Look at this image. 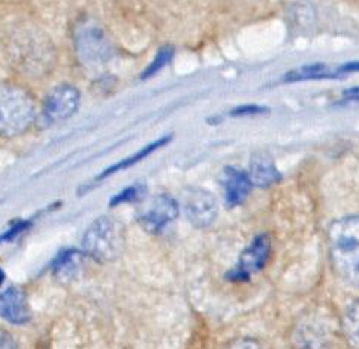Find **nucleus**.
Here are the masks:
<instances>
[{
	"label": "nucleus",
	"mask_w": 359,
	"mask_h": 349,
	"mask_svg": "<svg viewBox=\"0 0 359 349\" xmlns=\"http://www.w3.org/2000/svg\"><path fill=\"white\" fill-rule=\"evenodd\" d=\"M29 222H18V223H15L14 227H11V230H8L2 237H0V243H4V242H11V240H14L18 234H21L22 231H25L27 227H29Z\"/></svg>",
	"instance_id": "nucleus-21"
},
{
	"label": "nucleus",
	"mask_w": 359,
	"mask_h": 349,
	"mask_svg": "<svg viewBox=\"0 0 359 349\" xmlns=\"http://www.w3.org/2000/svg\"><path fill=\"white\" fill-rule=\"evenodd\" d=\"M36 120V108L26 88L0 83V137L13 138L30 129Z\"/></svg>",
	"instance_id": "nucleus-3"
},
{
	"label": "nucleus",
	"mask_w": 359,
	"mask_h": 349,
	"mask_svg": "<svg viewBox=\"0 0 359 349\" xmlns=\"http://www.w3.org/2000/svg\"><path fill=\"white\" fill-rule=\"evenodd\" d=\"M226 349H266V346L255 339H238L232 342Z\"/></svg>",
	"instance_id": "nucleus-20"
},
{
	"label": "nucleus",
	"mask_w": 359,
	"mask_h": 349,
	"mask_svg": "<svg viewBox=\"0 0 359 349\" xmlns=\"http://www.w3.org/2000/svg\"><path fill=\"white\" fill-rule=\"evenodd\" d=\"M178 216L177 201L170 195H157L150 204L140 213L138 222L141 227L151 234H159L165 231Z\"/></svg>",
	"instance_id": "nucleus-8"
},
{
	"label": "nucleus",
	"mask_w": 359,
	"mask_h": 349,
	"mask_svg": "<svg viewBox=\"0 0 359 349\" xmlns=\"http://www.w3.org/2000/svg\"><path fill=\"white\" fill-rule=\"evenodd\" d=\"M80 92L72 84H60L45 96L41 108L42 126H54L72 117L80 107Z\"/></svg>",
	"instance_id": "nucleus-6"
},
{
	"label": "nucleus",
	"mask_w": 359,
	"mask_h": 349,
	"mask_svg": "<svg viewBox=\"0 0 359 349\" xmlns=\"http://www.w3.org/2000/svg\"><path fill=\"white\" fill-rule=\"evenodd\" d=\"M72 39L78 60L90 70L107 65L114 55V47L107 32L93 20L76 22Z\"/></svg>",
	"instance_id": "nucleus-4"
},
{
	"label": "nucleus",
	"mask_w": 359,
	"mask_h": 349,
	"mask_svg": "<svg viewBox=\"0 0 359 349\" xmlns=\"http://www.w3.org/2000/svg\"><path fill=\"white\" fill-rule=\"evenodd\" d=\"M328 249L335 272L347 284L359 288V215L331 223Z\"/></svg>",
	"instance_id": "nucleus-2"
},
{
	"label": "nucleus",
	"mask_w": 359,
	"mask_h": 349,
	"mask_svg": "<svg viewBox=\"0 0 359 349\" xmlns=\"http://www.w3.org/2000/svg\"><path fill=\"white\" fill-rule=\"evenodd\" d=\"M4 51L17 71L32 77L50 74L55 53L50 38L36 27L15 26L5 35Z\"/></svg>",
	"instance_id": "nucleus-1"
},
{
	"label": "nucleus",
	"mask_w": 359,
	"mask_h": 349,
	"mask_svg": "<svg viewBox=\"0 0 359 349\" xmlns=\"http://www.w3.org/2000/svg\"><path fill=\"white\" fill-rule=\"evenodd\" d=\"M145 195V186L144 185H133L121 190L114 198L111 199V207L118 206V204H128V202L140 201Z\"/></svg>",
	"instance_id": "nucleus-18"
},
{
	"label": "nucleus",
	"mask_w": 359,
	"mask_h": 349,
	"mask_svg": "<svg viewBox=\"0 0 359 349\" xmlns=\"http://www.w3.org/2000/svg\"><path fill=\"white\" fill-rule=\"evenodd\" d=\"M0 317L14 325H25L30 321L32 312L27 297L17 287H11L0 294Z\"/></svg>",
	"instance_id": "nucleus-11"
},
{
	"label": "nucleus",
	"mask_w": 359,
	"mask_h": 349,
	"mask_svg": "<svg viewBox=\"0 0 359 349\" xmlns=\"http://www.w3.org/2000/svg\"><path fill=\"white\" fill-rule=\"evenodd\" d=\"M337 71H339L341 75H344V74H351V72H359V60L346 63V65L340 66L339 70H337Z\"/></svg>",
	"instance_id": "nucleus-23"
},
{
	"label": "nucleus",
	"mask_w": 359,
	"mask_h": 349,
	"mask_svg": "<svg viewBox=\"0 0 359 349\" xmlns=\"http://www.w3.org/2000/svg\"><path fill=\"white\" fill-rule=\"evenodd\" d=\"M341 329L346 342L352 349H359V300L351 303L343 313Z\"/></svg>",
	"instance_id": "nucleus-15"
},
{
	"label": "nucleus",
	"mask_w": 359,
	"mask_h": 349,
	"mask_svg": "<svg viewBox=\"0 0 359 349\" xmlns=\"http://www.w3.org/2000/svg\"><path fill=\"white\" fill-rule=\"evenodd\" d=\"M247 174H249L252 185L256 187H269L282 180V174L278 173L274 162L264 154H256L252 157Z\"/></svg>",
	"instance_id": "nucleus-12"
},
{
	"label": "nucleus",
	"mask_w": 359,
	"mask_h": 349,
	"mask_svg": "<svg viewBox=\"0 0 359 349\" xmlns=\"http://www.w3.org/2000/svg\"><path fill=\"white\" fill-rule=\"evenodd\" d=\"M174 53H175L174 48L170 47V45H166V47H162L159 51H157V54L154 55L153 62L147 66V70L142 72L141 78H149V77L156 75L159 71H162L163 67L172 60Z\"/></svg>",
	"instance_id": "nucleus-17"
},
{
	"label": "nucleus",
	"mask_w": 359,
	"mask_h": 349,
	"mask_svg": "<svg viewBox=\"0 0 359 349\" xmlns=\"http://www.w3.org/2000/svg\"><path fill=\"white\" fill-rule=\"evenodd\" d=\"M171 135H168V137H163V138H161V140H157V141H154V143H150L149 145H145L144 149H141L138 153H135V154H132V156H129V157H126V159H123V161H120V162H117L116 165H112V166H109V168H107V170L100 174L99 177H97V180H104V178H107V177H109V176H112L114 173H117V171H121V170H126V168H130L132 165H135V164H138L140 161H142V159H145V157L147 156H150L153 152H156L157 149H161L162 145H165V144H168L171 141Z\"/></svg>",
	"instance_id": "nucleus-14"
},
{
	"label": "nucleus",
	"mask_w": 359,
	"mask_h": 349,
	"mask_svg": "<svg viewBox=\"0 0 359 349\" xmlns=\"http://www.w3.org/2000/svg\"><path fill=\"white\" fill-rule=\"evenodd\" d=\"M343 96L347 100H359V87H351V88L344 90Z\"/></svg>",
	"instance_id": "nucleus-24"
},
{
	"label": "nucleus",
	"mask_w": 359,
	"mask_h": 349,
	"mask_svg": "<svg viewBox=\"0 0 359 349\" xmlns=\"http://www.w3.org/2000/svg\"><path fill=\"white\" fill-rule=\"evenodd\" d=\"M220 185L224 190V199L229 207H237L249 197L253 187L249 174L238 166H226L220 174Z\"/></svg>",
	"instance_id": "nucleus-10"
},
{
	"label": "nucleus",
	"mask_w": 359,
	"mask_h": 349,
	"mask_svg": "<svg viewBox=\"0 0 359 349\" xmlns=\"http://www.w3.org/2000/svg\"><path fill=\"white\" fill-rule=\"evenodd\" d=\"M269 253H271V240L266 234L257 235L249 247H245L237 264L226 275V277L232 282H243V280L250 279L255 273L261 272L265 267Z\"/></svg>",
	"instance_id": "nucleus-7"
},
{
	"label": "nucleus",
	"mask_w": 359,
	"mask_h": 349,
	"mask_svg": "<svg viewBox=\"0 0 359 349\" xmlns=\"http://www.w3.org/2000/svg\"><path fill=\"white\" fill-rule=\"evenodd\" d=\"M2 282H4V273L0 272V285H2Z\"/></svg>",
	"instance_id": "nucleus-25"
},
{
	"label": "nucleus",
	"mask_w": 359,
	"mask_h": 349,
	"mask_svg": "<svg viewBox=\"0 0 359 349\" xmlns=\"http://www.w3.org/2000/svg\"><path fill=\"white\" fill-rule=\"evenodd\" d=\"M78 258H80V253L76 251H65L62 252L57 260L53 263V272L59 279L63 277H72L75 275L76 267H78Z\"/></svg>",
	"instance_id": "nucleus-16"
},
{
	"label": "nucleus",
	"mask_w": 359,
	"mask_h": 349,
	"mask_svg": "<svg viewBox=\"0 0 359 349\" xmlns=\"http://www.w3.org/2000/svg\"><path fill=\"white\" fill-rule=\"evenodd\" d=\"M0 349H17V343L8 333L0 331Z\"/></svg>",
	"instance_id": "nucleus-22"
},
{
	"label": "nucleus",
	"mask_w": 359,
	"mask_h": 349,
	"mask_svg": "<svg viewBox=\"0 0 359 349\" xmlns=\"http://www.w3.org/2000/svg\"><path fill=\"white\" fill-rule=\"evenodd\" d=\"M123 227L109 216H100L90 225L83 237L86 255L97 263H109L120 255L123 249Z\"/></svg>",
	"instance_id": "nucleus-5"
},
{
	"label": "nucleus",
	"mask_w": 359,
	"mask_h": 349,
	"mask_svg": "<svg viewBox=\"0 0 359 349\" xmlns=\"http://www.w3.org/2000/svg\"><path fill=\"white\" fill-rule=\"evenodd\" d=\"M268 110L265 107H257V105H241L233 108L231 111V116H255L261 114V112H266Z\"/></svg>",
	"instance_id": "nucleus-19"
},
{
	"label": "nucleus",
	"mask_w": 359,
	"mask_h": 349,
	"mask_svg": "<svg viewBox=\"0 0 359 349\" xmlns=\"http://www.w3.org/2000/svg\"><path fill=\"white\" fill-rule=\"evenodd\" d=\"M186 216L195 228H208L216 222L219 204L216 197L204 189H194L186 198Z\"/></svg>",
	"instance_id": "nucleus-9"
},
{
	"label": "nucleus",
	"mask_w": 359,
	"mask_h": 349,
	"mask_svg": "<svg viewBox=\"0 0 359 349\" xmlns=\"http://www.w3.org/2000/svg\"><path fill=\"white\" fill-rule=\"evenodd\" d=\"M343 77L339 71H332L325 65H307L301 66L298 70L289 71L283 81L286 83H298V81H309V80H328V78H340Z\"/></svg>",
	"instance_id": "nucleus-13"
}]
</instances>
